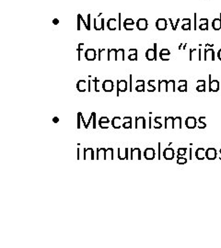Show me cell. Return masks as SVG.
Here are the masks:
<instances>
[{
  "label": "cell",
  "mask_w": 221,
  "mask_h": 248,
  "mask_svg": "<svg viewBox=\"0 0 221 248\" xmlns=\"http://www.w3.org/2000/svg\"><path fill=\"white\" fill-rule=\"evenodd\" d=\"M102 13H100L97 18H94V29L96 31L104 29V18H102Z\"/></svg>",
  "instance_id": "6da1fadb"
},
{
  "label": "cell",
  "mask_w": 221,
  "mask_h": 248,
  "mask_svg": "<svg viewBox=\"0 0 221 248\" xmlns=\"http://www.w3.org/2000/svg\"><path fill=\"white\" fill-rule=\"evenodd\" d=\"M146 57L148 61L157 60V44H154L153 49H148V51L146 52Z\"/></svg>",
  "instance_id": "7a4b0ae2"
},
{
  "label": "cell",
  "mask_w": 221,
  "mask_h": 248,
  "mask_svg": "<svg viewBox=\"0 0 221 248\" xmlns=\"http://www.w3.org/2000/svg\"><path fill=\"white\" fill-rule=\"evenodd\" d=\"M148 19L146 18H138L137 21V27L139 31H146L148 29Z\"/></svg>",
  "instance_id": "3957f363"
},
{
  "label": "cell",
  "mask_w": 221,
  "mask_h": 248,
  "mask_svg": "<svg viewBox=\"0 0 221 248\" xmlns=\"http://www.w3.org/2000/svg\"><path fill=\"white\" fill-rule=\"evenodd\" d=\"M155 155H156L155 150L151 147L147 148L144 152V156L147 160H153L155 158Z\"/></svg>",
  "instance_id": "277c9868"
},
{
  "label": "cell",
  "mask_w": 221,
  "mask_h": 248,
  "mask_svg": "<svg viewBox=\"0 0 221 248\" xmlns=\"http://www.w3.org/2000/svg\"><path fill=\"white\" fill-rule=\"evenodd\" d=\"M97 52L94 49H88L85 52V57L88 61H94L96 59Z\"/></svg>",
  "instance_id": "5b68a950"
},
{
  "label": "cell",
  "mask_w": 221,
  "mask_h": 248,
  "mask_svg": "<svg viewBox=\"0 0 221 248\" xmlns=\"http://www.w3.org/2000/svg\"><path fill=\"white\" fill-rule=\"evenodd\" d=\"M127 90V81L120 80L117 82V96H119L120 92H125Z\"/></svg>",
  "instance_id": "8992f818"
},
{
  "label": "cell",
  "mask_w": 221,
  "mask_h": 248,
  "mask_svg": "<svg viewBox=\"0 0 221 248\" xmlns=\"http://www.w3.org/2000/svg\"><path fill=\"white\" fill-rule=\"evenodd\" d=\"M131 160H141V151L140 149L135 147L131 150V157H130Z\"/></svg>",
  "instance_id": "52a82bcc"
},
{
  "label": "cell",
  "mask_w": 221,
  "mask_h": 248,
  "mask_svg": "<svg viewBox=\"0 0 221 248\" xmlns=\"http://www.w3.org/2000/svg\"><path fill=\"white\" fill-rule=\"evenodd\" d=\"M117 52L118 50L116 49H109L108 52H107V60L110 61V60H113V61H117Z\"/></svg>",
  "instance_id": "ba28073f"
},
{
  "label": "cell",
  "mask_w": 221,
  "mask_h": 248,
  "mask_svg": "<svg viewBox=\"0 0 221 248\" xmlns=\"http://www.w3.org/2000/svg\"><path fill=\"white\" fill-rule=\"evenodd\" d=\"M156 28L159 31H165L167 29V20L165 18H159L156 22Z\"/></svg>",
  "instance_id": "9c48e42d"
},
{
  "label": "cell",
  "mask_w": 221,
  "mask_h": 248,
  "mask_svg": "<svg viewBox=\"0 0 221 248\" xmlns=\"http://www.w3.org/2000/svg\"><path fill=\"white\" fill-rule=\"evenodd\" d=\"M163 156L166 160H172L174 157V151L172 148H166L163 152Z\"/></svg>",
  "instance_id": "30bf717a"
},
{
  "label": "cell",
  "mask_w": 221,
  "mask_h": 248,
  "mask_svg": "<svg viewBox=\"0 0 221 248\" xmlns=\"http://www.w3.org/2000/svg\"><path fill=\"white\" fill-rule=\"evenodd\" d=\"M102 88L105 92H112L113 90V82L112 80H105L102 84Z\"/></svg>",
  "instance_id": "8fae6325"
},
{
  "label": "cell",
  "mask_w": 221,
  "mask_h": 248,
  "mask_svg": "<svg viewBox=\"0 0 221 248\" xmlns=\"http://www.w3.org/2000/svg\"><path fill=\"white\" fill-rule=\"evenodd\" d=\"M94 151L92 148H86L84 149V159L88 160V159H94Z\"/></svg>",
  "instance_id": "7c38bea8"
},
{
  "label": "cell",
  "mask_w": 221,
  "mask_h": 248,
  "mask_svg": "<svg viewBox=\"0 0 221 248\" xmlns=\"http://www.w3.org/2000/svg\"><path fill=\"white\" fill-rule=\"evenodd\" d=\"M205 156H207V159L209 160H214L217 157V151L215 150L214 148H208L207 151H205Z\"/></svg>",
  "instance_id": "4fadbf2b"
},
{
  "label": "cell",
  "mask_w": 221,
  "mask_h": 248,
  "mask_svg": "<svg viewBox=\"0 0 221 248\" xmlns=\"http://www.w3.org/2000/svg\"><path fill=\"white\" fill-rule=\"evenodd\" d=\"M205 60H211L214 61L215 60V53H214V50L213 49H205Z\"/></svg>",
  "instance_id": "5bb4252c"
},
{
  "label": "cell",
  "mask_w": 221,
  "mask_h": 248,
  "mask_svg": "<svg viewBox=\"0 0 221 248\" xmlns=\"http://www.w3.org/2000/svg\"><path fill=\"white\" fill-rule=\"evenodd\" d=\"M185 125L188 129H194L196 126V120L194 117H188L185 121Z\"/></svg>",
  "instance_id": "9a60e30c"
},
{
  "label": "cell",
  "mask_w": 221,
  "mask_h": 248,
  "mask_svg": "<svg viewBox=\"0 0 221 248\" xmlns=\"http://www.w3.org/2000/svg\"><path fill=\"white\" fill-rule=\"evenodd\" d=\"M107 27L110 31H115L117 29V20L116 18H109L107 22Z\"/></svg>",
  "instance_id": "2e32d148"
},
{
  "label": "cell",
  "mask_w": 221,
  "mask_h": 248,
  "mask_svg": "<svg viewBox=\"0 0 221 248\" xmlns=\"http://www.w3.org/2000/svg\"><path fill=\"white\" fill-rule=\"evenodd\" d=\"M170 55V52L168 49H162L161 51L159 52V57L163 61H168Z\"/></svg>",
  "instance_id": "e0dca14e"
},
{
  "label": "cell",
  "mask_w": 221,
  "mask_h": 248,
  "mask_svg": "<svg viewBox=\"0 0 221 248\" xmlns=\"http://www.w3.org/2000/svg\"><path fill=\"white\" fill-rule=\"evenodd\" d=\"M199 29L201 31H207L208 29V19L207 18H200L199 20Z\"/></svg>",
  "instance_id": "ac0fdd59"
},
{
  "label": "cell",
  "mask_w": 221,
  "mask_h": 248,
  "mask_svg": "<svg viewBox=\"0 0 221 248\" xmlns=\"http://www.w3.org/2000/svg\"><path fill=\"white\" fill-rule=\"evenodd\" d=\"M219 89V82L218 80H211L209 83V90L217 92Z\"/></svg>",
  "instance_id": "d6986e66"
},
{
  "label": "cell",
  "mask_w": 221,
  "mask_h": 248,
  "mask_svg": "<svg viewBox=\"0 0 221 248\" xmlns=\"http://www.w3.org/2000/svg\"><path fill=\"white\" fill-rule=\"evenodd\" d=\"M109 123H110V120H109L107 117L100 118V120L99 121V125H100V127L102 128V129H107V128H109V125H108Z\"/></svg>",
  "instance_id": "ffe728a7"
},
{
  "label": "cell",
  "mask_w": 221,
  "mask_h": 248,
  "mask_svg": "<svg viewBox=\"0 0 221 248\" xmlns=\"http://www.w3.org/2000/svg\"><path fill=\"white\" fill-rule=\"evenodd\" d=\"M212 27L215 31H220L221 29V13L219 18H214L212 21Z\"/></svg>",
  "instance_id": "44dd1931"
},
{
  "label": "cell",
  "mask_w": 221,
  "mask_h": 248,
  "mask_svg": "<svg viewBox=\"0 0 221 248\" xmlns=\"http://www.w3.org/2000/svg\"><path fill=\"white\" fill-rule=\"evenodd\" d=\"M77 88L79 92H85L87 89V82L85 80H79L77 84Z\"/></svg>",
  "instance_id": "7402d4cb"
},
{
  "label": "cell",
  "mask_w": 221,
  "mask_h": 248,
  "mask_svg": "<svg viewBox=\"0 0 221 248\" xmlns=\"http://www.w3.org/2000/svg\"><path fill=\"white\" fill-rule=\"evenodd\" d=\"M195 156H196V158L199 160H204L205 157V150L204 148L197 149L196 153H195Z\"/></svg>",
  "instance_id": "603a6c76"
},
{
  "label": "cell",
  "mask_w": 221,
  "mask_h": 248,
  "mask_svg": "<svg viewBox=\"0 0 221 248\" xmlns=\"http://www.w3.org/2000/svg\"><path fill=\"white\" fill-rule=\"evenodd\" d=\"M139 125H142V128L145 129L146 128V121H145V118L143 117H137L135 119V128H138Z\"/></svg>",
  "instance_id": "cb8c5ba5"
},
{
  "label": "cell",
  "mask_w": 221,
  "mask_h": 248,
  "mask_svg": "<svg viewBox=\"0 0 221 248\" xmlns=\"http://www.w3.org/2000/svg\"><path fill=\"white\" fill-rule=\"evenodd\" d=\"M183 24L182 26V29L183 31H190L191 29V19L190 18H183Z\"/></svg>",
  "instance_id": "d4e9b609"
},
{
  "label": "cell",
  "mask_w": 221,
  "mask_h": 248,
  "mask_svg": "<svg viewBox=\"0 0 221 248\" xmlns=\"http://www.w3.org/2000/svg\"><path fill=\"white\" fill-rule=\"evenodd\" d=\"M127 152H128V149L125 148V152L123 155L122 153V149L121 148H118V158L120 160H125V159H128V155H127Z\"/></svg>",
  "instance_id": "484cf974"
},
{
  "label": "cell",
  "mask_w": 221,
  "mask_h": 248,
  "mask_svg": "<svg viewBox=\"0 0 221 248\" xmlns=\"http://www.w3.org/2000/svg\"><path fill=\"white\" fill-rule=\"evenodd\" d=\"M162 89L164 91H168V81L162 80L159 82V91H161Z\"/></svg>",
  "instance_id": "4316f807"
},
{
  "label": "cell",
  "mask_w": 221,
  "mask_h": 248,
  "mask_svg": "<svg viewBox=\"0 0 221 248\" xmlns=\"http://www.w3.org/2000/svg\"><path fill=\"white\" fill-rule=\"evenodd\" d=\"M104 159H113V148H108L106 149V152H105V155H104Z\"/></svg>",
  "instance_id": "83f0119b"
},
{
  "label": "cell",
  "mask_w": 221,
  "mask_h": 248,
  "mask_svg": "<svg viewBox=\"0 0 221 248\" xmlns=\"http://www.w3.org/2000/svg\"><path fill=\"white\" fill-rule=\"evenodd\" d=\"M135 90L137 92H144L145 91V81L144 80H138L137 86L135 87Z\"/></svg>",
  "instance_id": "f1b7e54d"
},
{
  "label": "cell",
  "mask_w": 221,
  "mask_h": 248,
  "mask_svg": "<svg viewBox=\"0 0 221 248\" xmlns=\"http://www.w3.org/2000/svg\"><path fill=\"white\" fill-rule=\"evenodd\" d=\"M198 87H196V90L199 92H203L205 90V80H198Z\"/></svg>",
  "instance_id": "f546056e"
},
{
  "label": "cell",
  "mask_w": 221,
  "mask_h": 248,
  "mask_svg": "<svg viewBox=\"0 0 221 248\" xmlns=\"http://www.w3.org/2000/svg\"><path fill=\"white\" fill-rule=\"evenodd\" d=\"M105 152H106V149H105V148H98V149H97V157H96V158H97L98 160H100V158H102V156L104 157Z\"/></svg>",
  "instance_id": "4dcf8cb0"
},
{
  "label": "cell",
  "mask_w": 221,
  "mask_h": 248,
  "mask_svg": "<svg viewBox=\"0 0 221 248\" xmlns=\"http://www.w3.org/2000/svg\"><path fill=\"white\" fill-rule=\"evenodd\" d=\"M124 49H119L118 52H117V59H120V60L124 61L125 60V57H124Z\"/></svg>",
  "instance_id": "1f68e13d"
},
{
  "label": "cell",
  "mask_w": 221,
  "mask_h": 248,
  "mask_svg": "<svg viewBox=\"0 0 221 248\" xmlns=\"http://www.w3.org/2000/svg\"><path fill=\"white\" fill-rule=\"evenodd\" d=\"M168 88H172V91H175V82L174 80L168 81ZM169 90V89H168Z\"/></svg>",
  "instance_id": "d6a6232c"
},
{
  "label": "cell",
  "mask_w": 221,
  "mask_h": 248,
  "mask_svg": "<svg viewBox=\"0 0 221 248\" xmlns=\"http://www.w3.org/2000/svg\"><path fill=\"white\" fill-rule=\"evenodd\" d=\"M128 59L130 61H137V53H134V54H129Z\"/></svg>",
  "instance_id": "836d02e7"
},
{
  "label": "cell",
  "mask_w": 221,
  "mask_h": 248,
  "mask_svg": "<svg viewBox=\"0 0 221 248\" xmlns=\"http://www.w3.org/2000/svg\"><path fill=\"white\" fill-rule=\"evenodd\" d=\"M83 46H84L83 43H79V44H78V61L81 60V57H80V52H81V51H82Z\"/></svg>",
  "instance_id": "e575fe53"
},
{
  "label": "cell",
  "mask_w": 221,
  "mask_h": 248,
  "mask_svg": "<svg viewBox=\"0 0 221 248\" xmlns=\"http://www.w3.org/2000/svg\"><path fill=\"white\" fill-rule=\"evenodd\" d=\"M124 24H128V25H135V21L133 18H125Z\"/></svg>",
  "instance_id": "d590c367"
},
{
  "label": "cell",
  "mask_w": 221,
  "mask_h": 248,
  "mask_svg": "<svg viewBox=\"0 0 221 248\" xmlns=\"http://www.w3.org/2000/svg\"><path fill=\"white\" fill-rule=\"evenodd\" d=\"M185 153H186V149H185V148H179L178 149V155H179L183 156V155H185Z\"/></svg>",
  "instance_id": "8d00e7d4"
},
{
  "label": "cell",
  "mask_w": 221,
  "mask_h": 248,
  "mask_svg": "<svg viewBox=\"0 0 221 248\" xmlns=\"http://www.w3.org/2000/svg\"><path fill=\"white\" fill-rule=\"evenodd\" d=\"M151 84H152V83H151V80H149V81H148V90L149 92H153V91H155V89H156V88H155V87H154V86H152Z\"/></svg>",
  "instance_id": "74e56055"
},
{
  "label": "cell",
  "mask_w": 221,
  "mask_h": 248,
  "mask_svg": "<svg viewBox=\"0 0 221 248\" xmlns=\"http://www.w3.org/2000/svg\"><path fill=\"white\" fill-rule=\"evenodd\" d=\"M104 52H105V50L104 49H99V56H98V60L99 61H100V60H102V54L104 53Z\"/></svg>",
  "instance_id": "f35d334b"
},
{
  "label": "cell",
  "mask_w": 221,
  "mask_h": 248,
  "mask_svg": "<svg viewBox=\"0 0 221 248\" xmlns=\"http://www.w3.org/2000/svg\"><path fill=\"white\" fill-rule=\"evenodd\" d=\"M178 90L181 91V92H183V91L186 92L187 91V85H186V84H184L183 86H180L179 88H178Z\"/></svg>",
  "instance_id": "ab89813d"
},
{
  "label": "cell",
  "mask_w": 221,
  "mask_h": 248,
  "mask_svg": "<svg viewBox=\"0 0 221 248\" xmlns=\"http://www.w3.org/2000/svg\"><path fill=\"white\" fill-rule=\"evenodd\" d=\"M186 162H187V160L185 159L184 157H179L178 158V160H177V163L178 164H180V165H183V164H186Z\"/></svg>",
  "instance_id": "60d3db41"
},
{
  "label": "cell",
  "mask_w": 221,
  "mask_h": 248,
  "mask_svg": "<svg viewBox=\"0 0 221 248\" xmlns=\"http://www.w3.org/2000/svg\"><path fill=\"white\" fill-rule=\"evenodd\" d=\"M124 27L126 31H133L134 29V25H128V24H124Z\"/></svg>",
  "instance_id": "b9f144b4"
},
{
  "label": "cell",
  "mask_w": 221,
  "mask_h": 248,
  "mask_svg": "<svg viewBox=\"0 0 221 248\" xmlns=\"http://www.w3.org/2000/svg\"><path fill=\"white\" fill-rule=\"evenodd\" d=\"M80 22H81V15H78V31H80Z\"/></svg>",
  "instance_id": "7bdbcfd3"
},
{
  "label": "cell",
  "mask_w": 221,
  "mask_h": 248,
  "mask_svg": "<svg viewBox=\"0 0 221 248\" xmlns=\"http://www.w3.org/2000/svg\"><path fill=\"white\" fill-rule=\"evenodd\" d=\"M121 17H122L121 13H119L118 14V29L119 31H121Z\"/></svg>",
  "instance_id": "ee69618b"
},
{
  "label": "cell",
  "mask_w": 221,
  "mask_h": 248,
  "mask_svg": "<svg viewBox=\"0 0 221 248\" xmlns=\"http://www.w3.org/2000/svg\"><path fill=\"white\" fill-rule=\"evenodd\" d=\"M204 118H205V117H202V118H200V120H199V123H200V125H199V128H205V123H204V122L202 121Z\"/></svg>",
  "instance_id": "f6af8a7d"
},
{
  "label": "cell",
  "mask_w": 221,
  "mask_h": 248,
  "mask_svg": "<svg viewBox=\"0 0 221 248\" xmlns=\"http://www.w3.org/2000/svg\"><path fill=\"white\" fill-rule=\"evenodd\" d=\"M93 114V129H96V113L92 112Z\"/></svg>",
  "instance_id": "bcb514c9"
},
{
  "label": "cell",
  "mask_w": 221,
  "mask_h": 248,
  "mask_svg": "<svg viewBox=\"0 0 221 248\" xmlns=\"http://www.w3.org/2000/svg\"><path fill=\"white\" fill-rule=\"evenodd\" d=\"M133 76L132 74H130V91H133Z\"/></svg>",
  "instance_id": "7dc6e473"
},
{
  "label": "cell",
  "mask_w": 221,
  "mask_h": 248,
  "mask_svg": "<svg viewBox=\"0 0 221 248\" xmlns=\"http://www.w3.org/2000/svg\"><path fill=\"white\" fill-rule=\"evenodd\" d=\"M81 114L82 113H80V112L78 114V129H80V119H81Z\"/></svg>",
  "instance_id": "c3c4849f"
},
{
  "label": "cell",
  "mask_w": 221,
  "mask_h": 248,
  "mask_svg": "<svg viewBox=\"0 0 221 248\" xmlns=\"http://www.w3.org/2000/svg\"><path fill=\"white\" fill-rule=\"evenodd\" d=\"M169 20H170V25H172V29H173V31H176L177 27H176V25H175V24L172 22V18H170Z\"/></svg>",
  "instance_id": "681fc988"
},
{
  "label": "cell",
  "mask_w": 221,
  "mask_h": 248,
  "mask_svg": "<svg viewBox=\"0 0 221 248\" xmlns=\"http://www.w3.org/2000/svg\"><path fill=\"white\" fill-rule=\"evenodd\" d=\"M94 82H95V91L99 92V89H98V83H99V80L97 78L94 79Z\"/></svg>",
  "instance_id": "f907efd6"
},
{
  "label": "cell",
  "mask_w": 221,
  "mask_h": 248,
  "mask_svg": "<svg viewBox=\"0 0 221 248\" xmlns=\"http://www.w3.org/2000/svg\"><path fill=\"white\" fill-rule=\"evenodd\" d=\"M87 24H88V31H89L90 29V15L89 14L88 15V21H87Z\"/></svg>",
  "instance_id": "816d5d0a"
},
{
  "label": "cell",
  "mask_w": 221,
  "mask_h": 248,
  "mask_svg": "<svg viewBox=\"0 0 221 248\" xmlns=\"http://www.w3.org/2000/svg\"><path fill=\"white\" fill-rule=\"evenodd\" d=\"M196 15H197L196 13H194V31H196V29H197V26H196V25H197V22H196Z\"/></svg>",
  "instance_id": "f5cc1de1"
},
{
  "label": "cell",
  "mask_w": 221,
  "mask_h": 248,
  "mask_svg": "<svg viewBox=\"0 0 221 248\" xmlns=\"http://www.w3.org/2000/svg\"><path fill=\"white\" fill-rule=\"evenodd\" d=\"M134 53H137V49H130L129 54H134Z\"/></svg>",
  "instance_id": "db71d44e"
},
{
  "label": "cell",
  "mask_w": 221,
  "mask_h": 248,
  "mask_svg": "<svg viewBox=\"0 0 221 248\" xmlns=\"http://www.w3.org/2000/svg\"><path fill=\"white\" fill-rule=\"evenodd\" d=\"M157 121H158V118H156V119H155V122H156V124H157V125L155 126V128H157V129H158V128H160V127H161V124L159 123Z\"/></svg>",
  "instance_id": "11a10c76"
},
{
  "label": "cell",
  "mask_w": 221,
  "mask_h": 248,
  "mask_svg": "<svg viewBox=\"0 0 221 248\" xmlns=\"http://www.w3.org/2000/svg\"><path fill=\"white\" fill-rule=\"evenodd\" d=\"M53 23H54V25H57V24L59 23V19H58V18H54V19H53Z\"/></svg>",
  "instance_id": "9f6ffc18"
},
{
  "label": "cell",
  "mask_w": 221,
  "mask_h": 248,
  "mask_svg": "<svg viewBox=\"0 0 221 248\" xmlns=\"http://www.w3.org/2000/svg\"><path fill=\"white\" fill-rule=\"evenodd\" d=\"M218 59L221 61V49L219 50L218 52Z\"/></svg>",
  "instance_id": "6f0895ef"
},
{
  "label": "cell",
  "mask_w": 221,
  "mask_h": 248,
  "mask_svg": "<svg viewBox=\"0 0 221 248\" xmlns=\"http://www.w3.org/2000/svg\"><path fill=\"white\" fill-rule=\"evenodd\" d=\"M54 122H57V121H58V119H57L56 117H55V118L54 119Z\"/></svg>",
  "instance_id": "680465c9"
},
{
  "label": "cell",
  "mask_w": 221,
  "mask_h": 248,
  "mask_svg": "<svg viewBox=\"0 0 221 248\" xmlns=\"http://www.w3.org/2000/svg\"><path fill=\"white\" fill-rule=\"evenodd\" d=\"M78 159H79V149H78Z\"/></svg>",
  "instance_id": "91938a15"
},
{
  "label": "cell",
  "mask_w": 221,
  "mask_h": 248,
  "mask_svg": "<svg viewBox=\"0 0 221 248\" xmlns=\"http://www.w3.org/2000/svg\"><path fill=\"white\" fill-rule=\"evenodd\" d=\"M89 91H90V81H89Z\"/></svg>",
  "instance_id": "94428289"
}]
</instances>
